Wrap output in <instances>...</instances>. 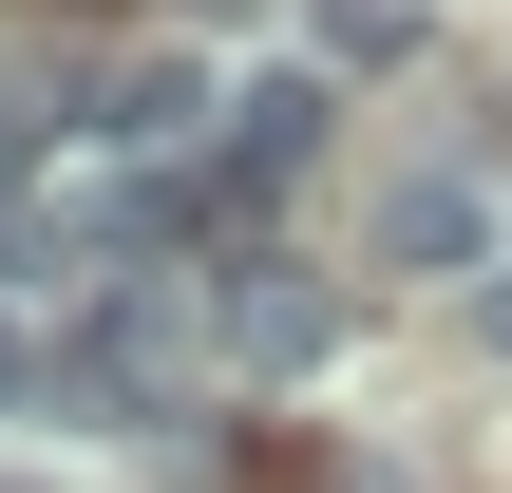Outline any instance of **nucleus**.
<instances>
[{
  "label": "nucleus",
  "instance_id": "obj_1",
  "mask_svg": "<svg viewBox=\"0 0 512 493\" xmlns=\"http://www.w3.org/2000/svg\"><path fill=\"white\" fill-rule=\"evenodd\" d=\"M323 114H342L323 76H247V95H228V152H209V190H285V171L323 152Z\"/></svg>",
  "mask_w": 512,
  "mask_h": 493
},
{
  "label": "nucleus",
  "instance_id": "obj_7",
  "mask_svg": "<svg viewBox=\"0 0 512 493\" xmlns=\"http://www.w3.org/2000/svg\"><path fill=\"white\" fill-rule=\"evenodd\" d=\"M19 399H38V342H19V323H0V418H19Z\"/></svg>",
  "mask_w": 512,
  "mask_h": 493
},
{
  "label": "nucleus",
  "instance_id": "obj_9",
  "mask_svg": "<svg viewBox=\"0 0 512 493\" xmlns=\"http://www.w3.org/2000/svg\"><path fill=\"white\" fill-rule=\"evenodd\" d=\"M0 493H57V475H0Z\"/></svg>",
  "mask_w": 512,
  "mask_h": 493
},
{
  "label": "nucleus",
  "instance_id": "obj_2",
  "mask_svg": "<svg viewBox=\"0 0 512 493\" xmlns=\"http://www.w3.org/2000/svg\"><path fill=\"white\" fill-rule=\"evenodd\" d=\"M95 133H114V152H190V133H209V57H171V38L114 57V76H95Z\"/></svg>",
  "mask_w": 512,
  "mask_h": 493
},
{
  "label": "nucleus",
  "instance_id": "obj_6",
  "mask_svg": "<svg viewBox=\"0 0 512 493\" xmlns=\"http://www.w3.org/2000/svg\"><path fill=\"white\" fill-rule=\"evenodd\" d=\"M475 342H494V361H512V266H475Z\"/></svg>",
  "mask_w": 512,
  "mask_h": 493
},
{
  "label": "nucleus",
  "instance_id": "obj_8",
  "mask_svg": "<svg viewBox=\"0 0 512 493\" xmlns=\"http://www.w3.org/2000/svg\"><path fill=\"white\" fill-rule=\"evenodd\" d=\"M0 209H19V133H0Z\"/></svg>",
  "mask_w": 512,
  "mask_h": 493
},
{
  "label": "nucleus",
  "instance_id": "obj_5",
  "mask_svg": "<svg viewBox=\"0 0 512 493\" xmlns=\"http://www.w3.org/2000/svg\"><path fill=\"white\" fill-rule=\"evenodd\" d=\"M418 38V0H323V57H399Z\"/></svg>",
  "mask_w": 512,
  "mask_h": 493
},
{
  "label": "nucleus",
  "instance_id": "obj_4",
  "mask_svg": "<svg viewBox=\"0 0 512 493\" xmlns=\"http://www.w3.org/2000/svg\"><path fill=\"white\" fill-rule=\"evenodd\" d=\"M380 247H399V266H475V247H494V209H475V190H437V171H418V190H399V209H380Z\"/></svg>",
  "mask_w": 512,
  "mask_h": 493
},
{
  "label": "nucleus",
  "instance_id": "obj_3",
  "mask_svg": "<svg viewBox=\"0 0 512 493\" xmlns=\"http://www.w3.org/2000/svg\"><path fill=\"white\" fill-rule=\"evenodd\" d=\"M228 342H247V361H285V380H304V361H323V342H342V304H323V285H228Z\"/></svg>",
  "mask_w": 512,
  "mask_h": 493
}]
</instances>
